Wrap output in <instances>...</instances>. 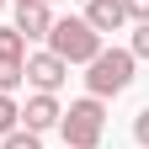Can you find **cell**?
Listing matches in <instances>:
<instances>
[{
	"mask_svg": "<svg viewBox=\"0 0 149 149\" xmlns=\"http://www.w3.org/2000/svg\"><path fill=\"white\" fill-rule=\"evenodd\" d=\"M48 6H64V0H48Z\"/></svg>",
	"mask_w": 149,
	"mask_h": 149,
	"instance_id": "9a60e30c",
	"label": "cell"
},
{
	"mask_svg": "<svg viewBox=\"0 0 149 149\" xmlns=\"http://www.w3.org/2000/svg\"><path fill=\"white\" fill-rule=\"evenodd\" d=\"M59 133H64V149H96L101 133H107V101L101 96L69 101L64 117H59Z\"/></svg>",
	"mask_w": 149,
	"mask_h": 149,
	"instance_id": "7a4b0ae2",
	"label": "cell"
},
{
	"mask_svg": "<svg viewBox=\"0 0 149 149\" xmlns=\"http://www.w3.org/2000/svg\"><path fill=\"white\" fill-rule=\"evenodd\" d=\"M22 69H27V85H32V91H48V96L69 80V64L59 59V53H48V48H43V53H27Z\"/></svg>",
	"mask_w": 149,
	"mask_h": 149,
	"instance_id": "277c9868",
	"label": "cell"
},
{
	"mask_svg": "<svg viewBox=\"0 0 149 149\" xmlns=\"http://www.w3.org/2000/svg\"><path fill=\"white\" fill-rule=\"evenodd\" d=\"M59 117H64V107H59V96H48V91L27 96V107H22V128L27 133H48V128H59Z\"/></svg>",
	"mask_w": 149,
	"mask_h": 149,
	"instance_id": "5b68a950",
	"label": "cell"
},
{
	"mask_svg": "<svg viewBox=\"0 0 149 149\" xmlns=\"http://www.w3.org/2000/svg\"><path fill=\"white\" fill-rule=\"evenodd\" d=\"M133 59H149V22H133V43H128Z\"/></svg>",
	"mask_w": 149,
	"mask_h": 149,
	"instance_id": "7c38bea8",
	"label": "cell"
},
{
	"mask_svg": "<svg viewBox=\"0 0 149 149\" xmlns=\"http://www.w3.org/2000/svg\"><path fill=\"white\" fill-rule=\"evenodd\" d=\"M123 11H128V22H149V0H123Z\"/></svg>",
	"mask_w": 149,
	"mask_h": 149,
	"instance_id": "5bb4252c",
	"label": "cell"
},
{
	"mask_svg": "<svg viewBox=\"0 0 149 149\" xmlns=\"http://www.w3.org/2000/svg\"><path fill=\"white\" fill-rule=\"evenodd\" d=\"M11 27L22 32L27 43H32V37H48V27H53V6H48V0H16V22H11Z\"/></svg>",
	"mask_w": 149,
	"mask_h": 149,
	"instance_id": "8992f818",
	"label": "cell"
},
{
	"mask_svg": "<svg viewBox=\"0 0 149 149\" xmlns=\"http://www.w3.org/2000/svg\"><path fill=\"white\" fill-rule=\"evenodd\" d=\"M16 128H22V107H16V96H6V91H0V139L16 133Z\"/></svg>",
	"mask_w": 149,
	"mask_h": 149,
	"instance_id": "9c48e42d",
	"label": "cell"
},
{
	"mask_svg": "<svg viewBox=\"0 0 149 149\" xmlns=\"http://www.w3.org/2000/svg\"><path fill=\"white\" fill-rule=\"evenodd\" d=\"M0 149H43V133H27V128H16V133H6V144Z\"/></svg>",
	"mask_w": 149,
	"mask_h": 149,
	"instance_id": "8fae6325",
	"label": "cell"
},
{
	"mask_svg": "<svg viewBox=\"0 0 149 149\" xmlns=\"http://www.w3.org/2000/svg\"><path fill=\"white\" fill-rule=\"evenodd\" d=\"M133 69H139V59H133L128 48H101L96 59L85 64V91L101 96V101H107V96H123V91L133 85Z\"/></svg>",
	"mask_w": 149,
	"mask_h": 149,
	"instance_id": "3957f363",
	"label": "cell"
},
{
	"mask_svg": "<svg viewBox=\"0 0 149 149\" xmlns=\"http://www.w3.org/2000/svg\"><path fill=\"white\" fill-rule=\"evenodd\" d=\"M0 11H6V0H0Z\"/></svg>",
	"mask_w": 149,
	"mask_h": 149,
	"instance_id": "2e32d148",
	"label": "cell"
},
{
	"mask_svg": "<svg viewBox=\"0 0 149 149\" xmlns=\"http://www.w3.org/2000/svg\"><path fill=\"white\" fill-rule=\"evenodd\" d=\"M85 22L107 37V32H123L128 27V11H123V0H91V6H85Z\"/></svg>",
	"mask_w": 149,
	"mask_h": 149,
	"instance_id": "52a82bcc",
	"label": "cell"
},
{
	"mask_svg": "<svg viewBox=\"0 0 149 149\" xmlns=\"http://www.w3.org/2000/svg\"><path fill=\"white\" fill-rule=\"evenodd\" d=\"M0 59H27V37L16 27H0Z\"/></svg>",
	"mask_w": 149,
	"mask_h": 149,
	"instance_id": "ba28073f",
	"label": "cell"
},
{
	"mask_svg": "<svg viewBox=\"0 0 149 149\" xmlns=\"http://www.w3.org/2000/svg\"><path fill=\"white\" fill-rule=\"evenodd\" d=\"M48 53H59L64 64H91L101 53V32L85 22V16H53L48 27Z\"/></svg>",
	"mask_w": 149,
	"mask_h": 149,
	"instance_id": "6da1fadb",
	"label": "cell"
},
{
	"mask_svg": "<svg viewBox=\"0 0 149 149\" xmlns=\"http://www.w3.org/2000/svg\"><path fill=\"white\" fill-rule=\"evenodd\" d=\"M16 85H27V69H22V59H0V91L11 96Z\"/></svg>",
	"mask_w": 149,
	"mask_h": 149,
	"instance_id": "30bf717a",
	"label": "cell"
},
{
	"mask_svg": "<svg viewBox=\"0 0 149 149\" xmlns=\"http://www.w3.org/2000/svg\"><path fill=\"white\" fill-rule=\"evenodd\" d=\"M133 139H139V149H149V107L133 117Z\"/></svg>",
	"mask_w": 149,
	"mask_h": 149,
	"instance_id": "4fadbf2b",
	"label": "cell"
}]
</instances>
